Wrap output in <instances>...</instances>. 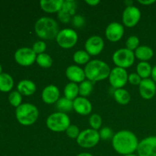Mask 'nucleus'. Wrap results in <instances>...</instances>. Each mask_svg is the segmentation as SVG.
Returning a JSON list of instances; mask_svg holds the SVG:
<instances>
[{"label": "nucleus", "instance_id": "1", "mask_svg": "<svg viewBox=\"0 0 156 156\" xmlns=\"http://www.w3.org/2000/svg\"><path fill=\"white\" fill-rule=\"evenodd\" d=\"M139 141L136 136L129 130H121L114 134L112 146L114 150L123 156L133 154L137 151Z\"/></svg>", "mask_w": 156, "mask_h": 156}, {"label": "nucleus", "instance_id": "2", "mask_svg": "<svg viewBox=\"0 0 156 156\" xmlns=\"http://www.w3.org/2000/svg\"><path fill=\"white\" fill-rule=\"evenodd\" d=\"M85 77L91 82H99L109 78L111 69L109 66L100 59L89 61L85 67Z\"/></svg>", "mask_w": 156, "mask_h": 156}, {"label": "nucleus", "instance_id": "3", "mask_svg": "<svg viewBox=\"0 0 156 156\" xmlns=\"http://www.w3.org/2000/svg\"><path fill=\"white\" fill-rule=\"evenodd\" d=\"M34 31L40 38L44 40H53L59 34V25L53 18L42 17L36 21Z\"/></svg>", "mask_w": 156, "mask_h": 156}, {"label": "nucleus", "instance_id": "4", "mask_svg": "<svg viewBox=\"0 0 156 156\" xmlns=\"http://www.w3.org/2000/svg\"><path fill=\"white\" fill-rule=\"evenodd\" d=\"M15 115L18 121L24 126L34 124L39 117V111L35 105L30 103L21 104L16 108Z\"/></svg>", "mask_w": 156, "mask_h": 156}, {"label": "nucleus", "instance_id": "5", "mask_svg": "<svg viewBox=\"0 0 156 156\" xmlns=\"http://www.w3.org/2000/svg\"><path fill=\"white\" fill-rule=\"evenodd\" d=\"M47 128L53 132H63L70 126V119L66 113L55 112L50 114L46 121Z\"/></svg>", "mask_w": 156, "mask_h": 156}, {"label": "nucleus", "instance_id": "6", "mask_svg": "<svg viewBox=\"0 0 156 156\" xmlns=\"http://www.w3.org/2000/svg\"><path fill=\"white\" fill-rule=\"evenodd\" d=\"M135 57L133 51H131L126 48H121L114 52L112 59L117 67L126 69L134 63Z\"/></svg>", "mask_w": 156, "mask_h": 156}, {"label": "nucleus", "instance_id": "7", "mask_svg": "<svg viewBox=\"0 0 156 156\" xmlns=\"http://www.w3.org/2000/svg\"><path fill=\"white\" fill-rule=\"evenodd\" d=\"M100 135L98 130L93 129H87L80 132L76 142L79 146L85 149L94 147L100 141Z\"/></svg>", "mask_w": 156, "mask_h": 156}, {"label": "nucleus", "instance_id": "8", "mask_svg": "<svg viewBox=\"0 0 156 156\" xmlns=\"http://www.w3.org/2000/svg\"><path fill=\"white\" fill-rule=\"evenodd\" d=\"M78 39V34L71 28H64L59 30L56 38L58 45L63 49H69L74 47Z\"/></svg>", "mask_w": 156, "mask_h": 156}, {"label": "nucleus", "instance_id": "9", "mask_svg": "<svg viewBox=\"0 0 156 156\" xmlns=\"http://www.w3.org/2000/svg\"><path fill=\"white\" fill-rule=\"evenodd\" d=\"M37 55L32 48L21 47L18 49L15 53V59L19 65L29 66L36 61Z\"/></svg>", "mask_w": 156, "mask_h": 156}, {"label": "nucleus", "instance_id": "10", "mask_svg": "<svg viewBox=\"0 0 156 156\" xmlns=\"http://www.w3.org/2000/svg\"><path fill=\"white\" fill-rule=\"evenodd\" d=\"M127 72L125 69L115 67L111 71L109 76L110 84L116 89L123 88L128 81Z\"/></svg>", "mask_w": 156, "mask_h": 156}, {"label": "nucleus", "instance_id": "11", "mask_svg": "<svg viewBox=\"0 0 156 156\" xmlns=\"http://www.w3.org/2000/svg\"><path fill=\"white\" fill-rule=\"evenodd\" d=\"M138 156H156V136H149L139 143Z\"/></svg>", "mask_w": 156, "mask_h": 156}, {"label": "nucleus", "instance_id": "12", "mask_svg": "<svg viewBox=\"0 0 156 156\" xmlns=\"http://www.w3.org/2000/svg\"><path fill=\"white\" fill-rule=\"evenodd\" d=\"M123 23L128 27H135L141 18V12L137 7L127 6L123 12Z\"/></svg>", "mask_w": 156, "mask_h": 156}, {"label": "nucleus", "instance_id": "13", "mask_svg": "<svg viewBox=\"0 0 156 156\" xmlns=\"http://www.w3.org/2000/svg\"><path fill=\"white\" fill-rule=\"evenodd\" d=\"M105 47V42L101 37L94 35L88 38L85 44V51L90 56H96L101 53Z\"/></svg>", "mask_w": 156, "mask_h": 156}, {"label": "nucleus", "instance_id": "14", "mask_svg": "<svg viewBox=\"0 0 156 156\" xmlns=\"http://www.w3.org/2000/svg\"><path fill=\"white\" fill-rule=\"evenodd\" d=\"M123 34H124V27L118 22L110 23L105 30L107 39L111 42L119 41L123 37Z\"/></svg>", "mask_w": 156, "mask_h": 156}, {"label": "nucleus", "instance_id": "15", "mask_svg": "<svg viewBox=\"0 0 156 156\" xmlns=\"http://www.w3.org/2000/svg\"><path fill=\"white\" fill-rule=\"evenodd\" d=\"M141 97L146 100H150L156 94V85L151 79H143L139 85Z\"/></svg>", "mask_w": 156, "mask_h": 156}, {"label": "nucleus", "instance_id": "16", "mask_svg": "<svg viewBox=\"0 0 156 156\" xmlns=\"http://www.w3.org/2000/svg\"><path fill=\"white\" fill-rule=\"evenodd\" d=\"M73 110L80 115H88L92 111V105L86 98L78 97L73 101Z\"/></svg>", "mask_w": 156, "mask_h": 156}, {"label": "nucleus", "instance_id": "17", "mask_svg": "<svg viewBox=\"0 0 156 156\" xmlns=\"http://www.w3.org/2000/svg\"><path fill=\"white\" fill-rule=\"evenodd\" d=\"M66 76L71 82L74 83H81L85 81V74L84 69L79 66L72 65L69 66L66 70Z\"/></svg>", "mask_w": 156, "mask_h": 156}, {"label": "nucleus", "instance_id": "18", "mask_svg": "<svg viewBox=\"0 0 156 156\" xmlns=\"http://www.w3.org/2000/svg\"><path fill=\"white\" fill-rule=\"evenodd\" d=\"M41 97H42V100L44 101V103L48 104V105L56 103L59 99V88L56 85H48L43 90Z\"/></svg>", "mask_w": 156, "mask_h": 156}, {"label": "nucleus", "instance_id": "19", "mask_svg": "<svg viewBox=\"0 0 156 156\" xmlns=\"http://www.w3.org/2000/svg\"><path fill=\"white\" fill-rule=\"evenodd\" d=\"M63 0H41L40 6L41 9L47 13L59 12L62 9Z\"/></svg>", "mask_w": 156, "mask_h": 156}, {"label": "nucleus", "instance_id": "20", "mask_svg": "<svg viewBox=\"0 0 156 156\" xmlns=\"http://www.w3.org/2000/svg\"><path fill=\"white\" fill-rule=\"evenodd\" d=\"M17 88H18V91L21 94L29 96L34 94L37 87L34 82H32V81L24 79V80H21L18 82Z\"/></svg>", "mask_w": 156, "mask_h": 156}, {"label": "nucleus", "instance_id": "21", "mask_svg": "<svg viewBox=\"0 0 156 156\" xmlns=\"http://www.w3.org/2000/svg\"><path fill=\"white\" fill-rule=\"evenodd\" d=\"M135 56L141 60L142 62H146L152 58L154 55L153 50L149 46L143 45L140 46L136 50H135Z\"/></svg>", "mask_w": 156, "mask_h": 156}, {"label": "nucleus", "instance_id": "22", "mask_svg": "<svg viewBox=\"0 0 156 156\" xmlns=\"http://www.w3.org/2000/svg\"><path fill=\"white\" fill-rule=\"evenodd\" d=\"M13 85L14 81L10 75L4 73L0 74V91L8 92L12 90Z\"/></svg>", "mask_w": 156, "mask_h": 156}, {"label": "nucleus", "instance_id": "23", "mask_svg": "<svg viewBox=\"0 0 156 156\" xmlns=\"http://www.w3.org/2000/svg\"><path fill=\"white\" fill-rule=\"evenodd\" d=\"M79 94V85L74 82H69L67 84L64 88V95L65 98L71 101H74Z\"/></svg>", "mask_w": 156, "mask_h": 156}, {"label": "nucleus", "instance_id": "24", "mask_svg": "<svg viewBox=\"0 0 156 156\" xmlns=\"http://www.w3.org/2000/svg\"><path fill=\"white\" fill-rule=\"evenodd\" d=\"M114 97L116 101L121 105H126L130 101V94L124 88H118L114 91Z\"/></svg>", "mask_w": 156, "mask_h": 156}, {"label": "nucleus", "instance_id": "25", "mask_svg": "<svg viewBox=\"0 0 156 156\" xmlns=\"http://www.w3.org/2000/svg\"><path fill=\"white\" fill-rule=\"evenodd\" d=\"M152 67L148 62H140L136 66V73L142 79H149L152 74Z\"/></svg>", "mask_w": 156, "mask_h": 156}, {"label": "nucleus", "instance_id": "26", "mask_svg": "<svg viewBox=\"0 0 156 156\" xmlns=\"http://www.w3.org/2000/svg\"><path fill=\"white\" fill-rule=\"evenodd\" d=\"M56 108L59 112L66 113L70 111L73 108V101L69 100L66 98H61L56 102Z\"/></svg>", "mask_w": 156, "mask_h": 156}, {"label": "nucleus", "instance_id": "27", "mask_svg": "<svg viewBox=\"0 0 156 156\" xmlns=\"http://www.w3.org/2000/svg\"><path fill=\"white\" fill-rule=\"evenodd\" d=\"M36 62L41 67L44 69L50 68L53 65V59L47 53H41L37 56Z\"/></svg>", "mask_w": 156, "mask_h": 156}, {"label": "nucleus", "instance_id": "28", "mask_svg": "<svg viewBox=\"0 0 156 156\" xmlns=\"http://www.w3.org/2000/svg\"><path fill=\"white\" fill-rule=\"evenodd\" d=\"M73 60L79 65L87 64L90 61V55L85 50H78L73 55Z\"/></svg>", "mask_w": 156, "mask_h": 156}, {"label": "nucleus", "instance_id": "29", "mask_svg": "<svg viewBox=\"0 0 156 156\" xmlns=\"http://www.w3.org/2000/svg\"><path fill=\"white\" fill-rule=\"evenodd\" d=\"M79 90L81 97L88 96L93 90V83L89 80H85L79 85Z\"/></svg>", "mask_w": 156, "mask_h": 156}, {"label": "nucleus", "instance_id": "30", "mask_svg": "<svg viewBox=\"0 0 156 156\" xmlns=\"http://www.w3.org/2000/svg\"><path fill=\"white\" fill-rule=\"evenodd\" d=\"M9 103L14 107L18 108V106L21 105V101H22V97L21 94L18 92V91H14L9 94Z\"/></svg>", "mask_w": 156, "mask_h": 156}, {"label": "nucleus", "instance_id": "31", "mask_svg": "<svg viewBox=\"0 0 156 156\" xmlns=\"http://www.w3.org/2000/svg\"><path fill=\"white\" fill-rule=\"evenodd\" d=\"M76 8H77V4L74 0H66V1L63 0L62 10L66 11V12H69L71 15H73L76 13Z\"/></svg>", "mask_w": 156, "mask_h": 156}, {"label": "nucleus", "instance_id": "32", "mask_svg": "<svg viewBox=\"0 0 156 156\" xmlns=\"http://www.w3.org/2000/svg\"><path fill=\"white\" fill-rule=\"evenodd\" d=\"M126 49L131 50V51L136 50L140 47V39L138 38V37L135 36V35L129 37V38L126 41Z\"/></svg>", "mask_w": 156, "mask_h": 156}, {"label": "nucleus", "instance_id": "33", "mask_svg": "<svg viewBox=\"0 0 156 156\" xmlns=\"http://www.w3.org/2000/svg\"><path fill=\"white\" fill-rule=\"evenodd\" d=\"M89 124L93 129L98 130L102 125V119L99 114H94L89 118Z\"/></svg>", "mask_w": 156, "mask_h": 156}, {"label": "nucleus", "instance_id": "34", "mask_svg": "<svg viewBox=\"0 0 156 156\" xmlns=\"http://www.w3.org/2000/svg\"><path fill=\"white\" fill-rule=\"evenodd\" d=\"M46 48H47V44H45V42L42 41H38L34 44L32 50L34 51L36 54L39 55L41 53H44L46 50Z\"/></svg>", "mask_w": 156, "mask_h": 156}, {"label": "nucleus", "instance_id": "35", "mask_svg": "<svg viewBox=\"0 0 156 156\" xmlns=\"http://www.w3.org/2000/svg\"><path fill=\"white\" fill-rule=\"evenodd\" d=\"M66 135L71 139H77L80 134L79 127L76 125H70L68 129L66 130Z\"/></svg>", "mask_w": 156, "mask_h": 156}, {"label": "nucleus", "instance_id": "36", "mask_svg": "<svg viewBox=\"0 0 156 156\" xmlns=\"http://www.w3.org/2000/svg\"><path fill=\"white\" fill-rule=\"evenodd\" d=\"M99 135H100V138L103 140H108L111 138L113 139L114 136L112 129L109 127H104L101 129Z\"/></svg>", "mask_w": 156, "mask_h": 156}, {"label": "nucleus", "instance_id": "37", "mask_svg": "<svg viewBox=\"0 0 156 156\" xmlns=\"http://www.w3.org/2000/svg\"><path fill=\"white\" fill-rule=\"evenodd\" d=\"M143 79L137 73H131L128 76V82L133 85H140Z\"/></svg>", "mask_w": 156, "mask_h": 156}, {"label": "nucleus", "instance_id": "38", "mask_svg": "<svg viewBox=\"0 0 156 156\" xmlns=\"http://www.w3.org/2000/svg\"><path fill=\"white\" fill-rule=\"evenodd\" d=\"M57 16L59 21L63 23H68L70 21V19H71V15L69 12L62 10V9L58 12Z\"/></svg>", "mask_w": 156, "mask_h": 156}, {"label": "nucleus", "instance_id": "39", "mask_svg": "<svg viewBox=\"0 0 156 156\" xmlns=\"http://www.w3.org/2000/svg\"><path fill=\"white\" fill-rule=\"evenodd\" d=\"M85 18L80 15H75L73 18V24L75 27H80L85 24Z\"/></svg>", "mask_w": 156, "mask_h": 156}, {"label": "nucleus", "instance_id": "40", "mask_svg": "<svg viewBox=\"0 0 156 156\" xmlns=\"http://www.w3.org/2000/svg\"><path fill=\"white\" fill-rule=\"evenodd\" d=\"M138 2L140 4L145 5H149L155 2V0H138Z\"/></svg>", "mask_w": 156, "mask_h": 156}, {"label": "nucleus", "instance_id": "41", "mask_svg": "<svg viewBox=\"0 0 156 156\" xmlns=\"http://www.w3.org/2000/svg\"><path fill=\"white\" fill-rule=\"evenodd\" d=\"M85 2L91 6H95L100 3V0H85Z\"/></svg>", "mask_w": 156, "mask_h": 156}, {"label": "nucleus", "instance_id": "42", "mask_svg": "<svg viewBox=\"0 0 156 156\" xmlns=\"http://www.w3.org/2000/svg\"><path fill=\"white\" fill-rule=\"evenodd\" d=\"M151 76H152V80L155 83H156V65L152 67V74H151Z\"/></svg>", "mask_w": 156, "mask_h": 156}, {"label": "nucleus", "instance_id": "43", "mask_svg": "<svg viewBox=\"0 0 156 156\" xmlns=\"http://www.w3.org/2000/svg\"><path fill=\"white\" fill-rule=\"evenodd\" d=\"M76 156H93V155H91V154L88 153V152H82V153L79 154V155H77Z\"/></svg>", "mask_w": 156, "mask_h": 156}, {"label": "nucleus", "instance_id": "44", "mask_svg": "<svg viewBox=\"0 0 156 156\" xmlns=\"http://www.w3.org/2000/svg\"><path fill=\"white\" fill-rule=\"evenodd\" d=\"M124 156H138V155H136L134 154H131V155H124Z\"/></svg>", "mask_w": 156, "mask_h": 156}, {"label": "nucleus", "instance_id": "45", "mask_svg": "<svg viewBox=\"0 0 156 156\" xmlns=\"http://www.w3.org/2000/svg\"><path fill=\"white\" fill-rule=\"evenodd\" d=\"M2 73V66H1V64H0V74H1Z\"/></svg>", "mask_w": 156, "mask_h": 156}]
</instances>
